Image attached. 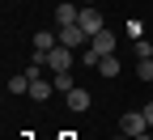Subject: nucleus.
Returning a JSON list of instances; mask_svg holds the SVG:
<instances>
[{"label":"nucleus","mask_w":153,"mask_h":140,"mask_svg":"<svg viewBox=\"0 0 153 140\" xmlns=\"http://www.w3.org/2000/svg\"><path fill=\"white\" fill-rule=\"evenodd\" d=\"M132 51H136V59H153V43H145V38H136Z\"/></svg>","instance_id":"15"},{"label":"nucleus","mask_w":153,"mask_h":140,"mask_svg":"<svg viewBox=\"0 0 153 140\" xmlns=\"http://www.w3.org/2000/svg\"><path fill=\"white\" fill-rule=\"evenodd\" d=\"M64 102H68V110H76V115H81V110H89V106H94V98H89V89L72 85V89L64 93Z\"/></svg>","instance_id":"5"},{"label":"nucleus","mask_w":153,"mask_h":140,"mask_svg":"<svg viewBox=\"0 0 153 140\" xmlns=\"http://www.w3.org/2000/svg\"><path fill=\"white\" fill-rule=\"evenodd\" d=\"M30 81H34L30 72H13L9 76V93H30Z\"/></svg>","instance_id":"11"},{"label":"nucleus","mask_w":153,"mask_h":140,"mask_svg":"<svg viewBox=\"0 0 153 140\" xmlns=\"http://www.w3.org/2000/svg\"><path fill=\"white\" fill-rule=\"evenodd\" d=\"M89 43H94L89 30H81V26H60V47H68V51H85Z\"/></svg>","instance_id":"1"},{"label":"nucleus","mask_w":153,"mask_h":140,"mask_svg":"<svg viewBox=\"0 0 153 140\" xmlns=\"http://www.w3.org/2000/svg\"><path fill=\"white\" fill-rule=\"evenodd\" d=\"M81 4H98V0H81Z\"/></svg>","instance_id":"17"},{"label":"nucleus","mask_w":153,"mask_h":140,"mask_svg":"<svg viewBox=\"0 0 153 140\" xmlns=\"http://www.w3.org/2000/svg\"><path fill=\"white\" fill-rule=\"evenodd\" d=\"M60 47V30H38L34 34V51H55Z\"/></svg>","instance_id":"7"},{"label":"nucleus","mask_w":153,"mask_h":140,"mask_svg":"<svg viewBox=\"0 0 153 140\" xmlns=\"http://www.w3.org/2000/svg\"><path fill=\"white\" fill-rule=\"evenodd\" d=\"M94 51H98V55H115V34L111 30H98V34H94V43H89Z\"/></svg>","instance_id":"8"},{"label":"nucleus","mask_w":153,"mask_h":140,"mask_svg":"<svg viewBox=\"0 0 153 140\" xmlns=\"http://www.w3.org/2000/svg\"><path fill=\"white\" fill-rule=\"evenodd\" d=\"M76 17H81V9H76L72 0H60V4H55V26H76Z\"/></svg>","instance_id":"6"},{"label":"nucleus","mask_w":153,"mask_h":140,"mask_svg":"<svg viewBox=\"0 0 153 140\" xmlns=\"http://www.w3.org/2000/svg\"><path fill=\"white\" fill-rule=\"evenodd\" d=\"M51 85H55V93H68V89H72V72H55Z\"/></svg>","instance_id":"12"},{"label":"nucleus","mask_w":153,"mask_h":140,"mask_svg":"<svg viewBox=\"0 0 153 140\" xmlns=\"http://www.w3.org/2000/svg\"><path fill=\"white\" fill-rule=\"evenodd\" d=\"M119 127H123V136H128V140H145L149 119H145V110H128V115L119 119Z\"/></svg>","instance_id":"2"},{"label":"nucleus","mask_w":153,"mask_h":140,"mask_svg":"<svg viewBox=\"0 0 153 140\" xmlns=\"http://www.w3.org/2000/svg\"><path fill=\"white\" fill-rule=\"evenodd\" d=\"M136 76L140 81H153V59H136Z\"/></svg>","instance_id":"14"},{"label":"nucleus","mask_w":153,"mask_h":140,"mask_svg":"<svg viewBox=\"0 0 153 140\" xmlns=\"http://www.w3.org/2000/svg\"><path fill=\"white\" fill-rule=\"evenodd\" d=\"M72 59H76V51L55 47V51H47V68H51V72H68V68H72Z\"/></svg>","instance_id":"4"},{"label":"nucleus","mask_w":153,"mask_h":140,"mask_svg":"<svg viewBox=\"0 0 153 140\" xmlns=\"http://www.w3.org/2000/svg\"><path fill=\"white\" fill-rule=\"evenodd\" d=\"M76 26H81V30H89V34H98V30H106V21H102V13H98V4H81V17H76Z\"/></svg>","instance_id":"3"},{"label":"nucleus","mask_w":153,"mask_h":140,"mask_svg":"<svg viewBox=\"0 0 153 140\" xmlns=\"http://www.w3.org/2000/svg\"><path fill=\"white\" fill-rule=\"evenodd\" d=\"M145 119H149V127H153V102H145Z\"/></svg>","instance_id":"16"},{"label":"nucleus","mask_w":153,"mask_h":140,"mask_svg":"<svg viewBox=\"0 0 153 140\" xmlns=\"http://www.w3.org/2000/svg\"><path fill=\"white\" fill-rule=\"evenodd\" d=\"M94 72H98V76H106V81H115V76H119V59H115V55H102V64L94 68Z\"/></svg>","instance_id":"10"},{"label":"nucleus","mask_w":153,"mask_h":140,"mask_svg":"<svg viewBox=\"0 0 153 140\" xmlns=\"http://www.w3.org/2000/svg\"><path fill=\"white\" fill-rule=\"evenodd\" d=\"M81 64H85V68H98V64H102V55L94 51V47H85V51H81Z\"/></svg>","instance_id":"13"},{"label":"nucleus","mask_w":153,"mask_h":140,"mask_svg":"<svg viewBox=\"0 0 153 140\" xmlns=\"http://www.w3.org/2000/svg\"><path fill=\"white\" fill-rule=\"evenodd\" d=\"M64 140H72V136H68V132H64Z\"/></svg>","instance_id":"18"},{"label":"nucleus","mask_w":153,"mask_h":140,"mask_svg":"<svg viewBox=\"0 0 153 140\" xmlns=\"http://www.w3.org/2000/svg\"><path fill=\"white\" fill-rule=\"evenodd\" d=\"M51 93H55V85H47L43 76H34V81H30V98H34V102H47Z\"/></svg>","instance_id":"9"}]
</instances>
